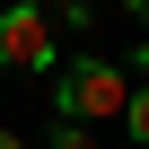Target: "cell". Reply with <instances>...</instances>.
<instances>
[{
  "label": "cell",
  "instance_id": "obj_5",
  "mask_svg": "<svg viewBox=\"0 0 149 149\" xmlns=\"http://www.w3.org/2000/svg\"><path fill=\"white\" fill-rule=\"evenodd\" d=\"M0 149H26V140H18V132H0Z\"/></svg>",
  "mask_w": 149,
  "mask_h": 149
},
{
  "label": "cell",
  "instance_id": "obj_4",
  "mask_svg": "<svg viewBox=\"0 0 149 149\" xmlns=\"http://www.w3.org/2000/svg\"><path fill=\"white\" fill-rule=\"evenodd\" d=\"M44 149H97V140H88L79 123H53V140H44Z\"/></svg>",
  "mask_w": 149,
  "mask_h": 149
},
{
  "label": "cell",
  "instance_id": "obj_1",
  "mask_svg": "<svg viewBox=\"0 0 149 149\" xmlns=\"http://www.w3.org/2000/svg\"><path fill=\"white\" fill-rule=\"evenodd\" d=\"M53 105H61L53 123H79V132H88V123H123V105H132V79H123L114 61L79 53V61L61 70V88H53Z\"/></svg>",
  "mask_w": 149,
  "mask_h": 149
},
{
  "label": "cell",
  "instance_id": "obj_3",
  "mask_svg": "<svg viewBox=\"0 0 149 149\" xmlns=\"http://www.w3.org/2000/svg\"><path fill=\"white\" fill-rule=\"evenodd\" d=\"M123 123H132V149H149V88H132V105H123Z\"/></svg>",
  "mask_w": 149,
  "mask_h": 149
},
{
  "label": "cell",
  "instance_id": "obj_2",
  "mask_svg": "<svg viewBox=\"0 0 149 149\" xmlns=\"http://www.w3.org/2000/svg\"><path fill=\"white\" fill-rule=\"evenodd\" d=\"M61 61V26L35 0H0V70H53Z\"/></svg>",
  "mask_w": 149,
  "mask_h": 149
},
{
  "label": "cell",
  "instance_id": "obj_6",
  "mask_svg": "<svg viewBox=\"0 0 149 149\" xmlns=\"http://www.w3.org/2000/svg\"><path fill=\"white\" fill-rule=\"evenodd\" d=\"M132 18H140V26H149V0H132Z\"/></svg>",
  "mask_w": 149,
  "mask_h": 149
}]
</instances>
